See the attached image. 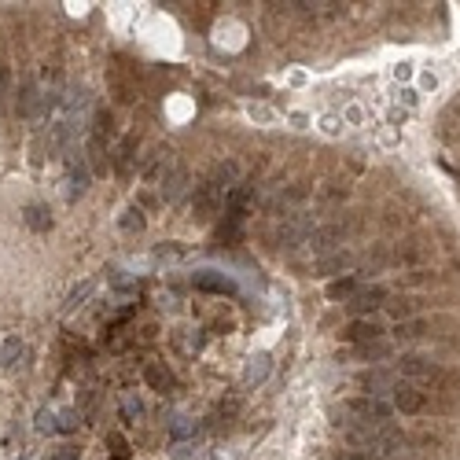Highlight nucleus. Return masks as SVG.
<instances>
[{"mask_svg": "<svg viewBox=\"0 0 460 460\" xmlns=\"http://www.w3.org/2000/svg\"><path fill=\"white\" fill-rule=\"evenodd\" d=\"M236 177H239V169H236V162H225V166H217L210 177L195 188V217L199 221H207V217H214L217 210L225 207V199H229V192L236 188Z\"/></svg>", "mask_w": 460, "mask_h": 460, "instance_id": "nucleus-1", "label": "nucleus"}, {"mask_svg": "<svg viewBox=\"0 0 460 460\" xmlns=\"http://www.w3.org/2000/svg\"><path fill=\"white\" fill-rule=\"evenodd\" d=\"M398 372L405 380H424V383H434V387H442L446 383V376L449 372H442L431 357H424V354H405L402 361H398Z\"/></svg>", "mask_w": 460, "mask_h": 460, "instance_id": "nucleus-2", "label": "nucleus"}, {"mask_svg": "<svg viewBox=\"0 0 460 460\" xmlns=\"http://www.w3.org/2000/svg\"><path fill=\"white\" fill-rule=\"evenodd\" d=\"M346 412L357 416V424H368V427H387L394 416V409L380 398H354V402H346Z\"/></svg>", "mask_w": 460, "mask_h": 460, "instance_id": "nucleus-3", "label": "nucleus"}, {"mask_svg": "<svg viewBox=\"0 0 460 460\" xmlns=\"http://www.w3.org/2000/svg\"><path fill=\"white\" fill-rule=\"evenodd\" d=\"M343 339H346V343H354V346L380 343V339H383V324H380V320H372V317H357V320H350V324H346Z\"/></svg>", "mask_w": 460, "mask_h": 460, "instance_id": "nucleus-4", "label": "nucleus"}, {"mask_svg": "<svg viewBox=\"0 0 460 460\" xmlns=\"http://www.w3.org/2000/svg\"><path fill=\"white\" fill-rule=\"evenodd\" d=\"M394 409H398V412H405V416L424 412V409H427L424 390L416 387V383H398V387H394Z\"/></svg>", "mask_w": 460, "mask_h": 460, "instance_id": "nucleus-5", "label": "nucleus"}, {"mask_svg": "<svg viewBox=\"0 0 460 460\" xmlns=\"http://www.w3.org/2000/svg\"><path fill=\"white\" fill-rule=\"evenodd\" d=\"M380 305H387V291L383 288H361L354 298L346 302V310L354 317H372V310H380Z\"/></svg>", "mask_w": 460, "mask_h": 460, "instance_id": "nucleus-6", "label": "nucleus"}, {"mask_svg": "<svg viewBox=\"0 0 460 460\" xmlns=\"http://www.w3.org/2000/svg\"><path fill=\"white\" fill-rule=\"evenodd\" d=\"M144 383H147L151 390H159V394H169L173 387H177L173 372H169L162 361H147V365H144Z\"/></svg>", "mask_w": 460, "mask_h": 460, "instance_id": "nucleus-7", "label": "nucleus"}, {"mask_svg": "<svg viewBox=\"0 0 460 460\" xmlns=\"http://www.w3.org/2000/svg\"><path fill=\"white\" fill-rule=\"evenodd\" d=\"M89 188V166H85V159H70L67 166V199H78V195Z\"/></svg>", "mask_w": 460, "mask_h": 460, "instance_id": "nucleus-8", "label": "nucleus"}, {"mask_svg": "<svg viewBox=\"0 0 460 460\" xmlns=\"http://www.w3.org/2000/svg\"><path fill=\"white\" fill-rule=\"evenodd\" d=\"M343 229L339 225H324V229H313V236H310V247L313 251H332V247H339L343 244Z\"/></svg>", "mask_w": 460, "mask_h": 460, "instance_id": "nucleus-9", "label": "nucleus"}, {"mask_svg": "<svg viewBox=\"0 0 460 460\" xmlns=\"http://www.w3.org/2000/svg\"><path fill=\"white\" fill-rule=\"evenodd\" d=\"M195 288L199 291H217V295H232L236 288H232V280L229 276H221V273H195Z\"/></svg>", "mask_w": 460, "mask_h": 460, "instance_id": "nucleus-10", "label": "nucleus"}, {"mask_svg": "<svg viewBox=\"0 0 460 460\" xmlns=\"http://www.w3.org/2000/svg\"><path fill=\"white\" fill-rule=\"evenodd\" d=\"M184 184H188V169H184V166H173V169L166 173V181H162V199L173 203V199L184 192Z\"/></svg>", "mask_w": 460, "mask_h": 460, "instance_id": "nucleus-11", "label": "nucleus"}, {"mask_svg": "<svg viewBox=\"0 0 460 460\" xmlns=\"http://www.w3.org/2000/svg\"><path fill=\"white\" fill-rule=\"evenodd\" d=\"M133 162H137V137H125L122 147H118V155H115L118 177H129V173H133Z\"/></svg>", "mask_w": 460, "mask_h": 460, "instance_id": "nucleus-12", "label": "nucleus"}, {"mask_svg": "<svg viewBox=\"0 0 460 460\" xmlns=\"http://www.w3.org/2000/svg\"><path fill=\"white\" fill-rule=\"evenodd\" d=\"M162 166H169V147H159L155 155L144 162V177L155 181V184H162V181H166V169H162Z\"/></svg>", "mask_w": 460, "mask_h": 460, "instance_id": "nucleus-13", "label": "nucleus"}, {"mask_svg": "<svg viewBox=\"0 0 460 460\" xmlns=\"http://www.w3.org/2000/svg\"><path fill=\"white\" fill-rule=\"evenodd\" d=\"M361 387L368 390V398H376V394H383V390L394 394V387H398V383H394V376H387V372H365Z\"/></svg>", "mask_w": 460, "mask_h": 460, "instance_id": "nucleus-14", "label": "nucleus"}, {"mask_svg": "<svg viewBox=\"0 0 460 460\" xmlns=\"http://www.w3.org/2000/svg\"><path fill=\"white\" fill-rule=\"evenodd\" d=\"M269 368H273L269 354H254V357L247 361V368H244V383H261V380L269 376Z\"/></svg>", "mask_w": 460, "mask_h": 460, "instance_id": "nucleus-15", "label": "nucleus"}, {"mask_svg": "<svg viewBox=\"0 0 460 460\" xmlns=\"http://www.w3.org/2000/svg\"><path fill=\"white\" fill-rule=\"evenodd\" d=\"M427 332H431V324H427V320H402L398 328H394L398 343H416V339H424Z\"/></svg>", "mask_w": 460, "mask_h": 460, "instance_id": "nucleus-16", "label": "nucleus"}, {"mask_svg": "<svg viewBox=\"0 0 460 460\" xmlns=\"http://www.w3.org/2000/svg\"><path fill=\"white\" fill-rule=\"evenodd\" d=\"M26 357V346H23V339H4V346H0V365H4V368H15L19 361H23Z\"/></svg>", "mask_w": 460, "mask_h": 460, "instance_id": "nucleus-17", "label": "nucleus"}, {"mask_svg": "<svg viewBox=\"0 0 460 460\" xmlns=\"http://www.w3.org/2000/svg\"><path fill=\"white\" fill-rule=\"evenodd\" d=\"M89 162H93L96 173H107V162H111V155H107V140H100L93 133H89Z\"/></svg>", "mask_w": 460, "mask_h": 460, "instance_id": "nucleus-18", "label": "nucleus"}, {"mask_svg": "<svg viewBox=\"0 0 460 460\" xmlns=\"http://www.w3.org/2000/svg\"><path fill=\"white\" fill-rule=\"evenodd\" d=\"M357 295V280L354 276H339V280H332L328 283V298H354Z\"/></svg>", "mask_w": 460, "mask_h": 460, "instance_id": "nucleus-19", "label": "nucleus"}, {"mask_svg": "<svg viewBox=\"0 0 460 460\" xmlns=\"http://www.w3.org/2000/svg\"><path fill=\"white\" fill-rule=\"evenodd\" d=\"M26 225H30L33 232H48V229H52V214H48L45 207L33 203V207H26Z\"/></svg>", "mask_w": 460, "mask_h": 460, "instance_id": "nucleus-20", "label": "nucleus"}, {"mask_svg": "<svg viewBox=\"0 0 460 460\" xmlns=\"http://www.w3.org/2000/svg\"><path fill=\"white\" fill-rule=\"evenodd\" d=\"M346 266H350V254H343V251H339V254H332V258H320V261H317V273H320V276H328V273L346 269Z\"/></svg>", "mask_w": 460, "mask_h": 460, "instance_id": "nucleus-21", "label": "nucleus"}, {"mask_svg": "<svg viewBox=\"0 0 460 460\" xmlns=\"http://www.w3.org/2000/svg\"><path fill=\"white\" fill-rule=\"evenodd\" d=\"M122 416H125V424H137L140 416H144L140 398H133V394H125V398H122Z\"/></svg>", "mask_w": 460, "mask_h": 460, "instance_id": "nucleus-22", "label": "nucleus"}, {"mask_svg": "<svg viewBox=\"0 0 460 460\" xmlns=\"http://www.w3.org/2000/svg\"><path fill=\"white\" fill-rule=\"evenodd\" d=\"M357 354H361L365 361H372V357H376V361H383V357L390 354V343H387V339H380V343H368V346H357Z\"/></svg>", "mask_w": 460, "mask_h": 460, "instance_id": "nucleus-23", "label": "nucleus"}, {"mask_svg": "<svg viewBox=\"0 0 460 460\" xmlns=\"http://www.w3.org/2000/svg\"><path fill=\"white\" fill-rule=\"evenodd\" d=\"M192 434H195V420H188V416H177V420L169 424V438H177V442L181 438H192Z\"/></svg>", "mask_w": 460, "mask_h": 460, "instance_id": "nucleus-24", "label": "nucleus"}, {"mask_svg": "<svg viewBox=\"0 0 460 460\" xmlns=\"http://www.w3.org/2000/svg\"><path fill=\"white\" fill-rule=\"evenodd\" d=\"M412 305H416L412 298H394V302H387V310H390L394 317H398V324H402V320H409V313H412Z\"/></svg>", "mask_w": 460, "mask_h": 460, "instance_id": "nucleus-25", "label": "nucleus"}, {"mask_svg": "<svg viewBox=\"0 0 460 460\" xmlns=\"http://www.w3.org/2000/svg\"><path fill=\"white\" fill-rule=\"evenodd\" d=\"M144 229V214L133 207V210H125V217H122V232H140Z\"/></svg>", "mask_w": 460, "mask_h": 460, "instance_id": "nucleus-26", "label": "nucleus"}, {"mask_svg": "<svg viewBox=\"0 0 460 460\" xmlns=\"http://www.w3.org/2000/svg\"><path fill=\"white\" fill-rule=\"evenodd\" d=\"M56 420H59V416H52L48 409H41V412H37V431H41V434H52V431H59V424H56Z\"/></svg>", "mask_w": 460, "mask_h": 460, "instance_id": "nucleus-27", "label": "nucleus"}, {"mask_svg": "<svg viewBox=\"0 0 460 460\" xmlns=\"http://www.w3.org/2000/svg\"><path fill=\"white\" fill-rule=\"evenodd\" d=\"M78 424H81V416H78L74 409H67V412L59 416V431H67V434H70V431H78Z\"/></svg>", "mask_w": 460, "mask_h": 460, "instance_id": "nucleus-28", "label": "nucleus"}, {"mask_svg": "<svg viewBox=\"0 0 460 460\" xmlns=\"http://www.w3.org/2000/svg\"><path fill=\"white\" fill-rule=\"evenodd\" d=\"M89 295H93V280H89V283H81V288H78V291L70 295V302H67V310H74V305H81V298H89Z\"/></svg>", "mask_w": 460, "mask_h": 460, "instance_id": "nucleus-29", "label": "nucleus"}, {"mask_svg": "<svg viewBox=\"0 0 460 460\" xmlns=\"http://www.w3.org/2000/svg\"><path fill=\"white\" fill-rule=\"evenodd\" d=\"M107 442H111V449H115V456H118V460H125V438H122V434H111Z\"/></svg>", "mask_w": 460, "mask_h": 460, "instance_id": "nucleus-30", "label": "nucleus"}, {"mask_svg": "<svg viewBox=\"0 0 460 460\" xmlns=\"http://www.w3.org/2000/svg\"><path fill=\"white\" fill-rule=\"evenodd\" d=\"M52 460H81V456H78V449H74V446H63V449H56V456H52Z\"/></svg>", "mask_w": 460, "mask_h": 460, "instance_id": "nucleus-31", "label": "nucleus"}, {"mask_svg": "<svg viewBox=\"0 0 460 460\" xmlns=\"http://www.w3.org/2000/svg\"><path fill=\"white\" fill-rule=\"evenodd\" d=\"M346 460H380V456H368V453H350Z\"/></svg>", "mask_w": 460, "mask_h": 460, "instance_id": "nucleus-32", "label": "nucleus"}, {"mask_svg": "<svg viewBox=\"0 0 460 460\" xmlns=\"http://www.w3.org/2000/svg\"><path fill=\"white\" fill-rule=\"evenodd\" d=\"M4 85H8V74H0V103H4Z\"/></svg>", "mask_w": 460, "mask_h": 460, "instance_id": "nucleus-33", "label": "nucleus"}, {"mask_svg": "<svg viewBox=\"0 0 460 460\" xmlns=\"http://www.w3.org/2000/svg\"><path fill=\"white\" fill-rule=\"evenodd\" d=\"M115 460H118V456H115Z\"/></svg>", "mask_w": 460, "mask_h": 460, "instance_id": "nucleus-34", "label": "nucleus"}]
</instances>
